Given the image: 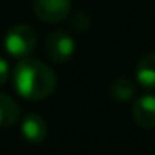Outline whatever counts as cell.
<instances>
[{
  "label": "cell",
  "instance_id": "6da1fadb",
  "mask_svg": "<svg viewBox=\"0 0 155 155\" xmlns=\"http://www.w3.org/2000/svg\"><path fill=\"white\" fill-rule=\"evenodd\" d=\"M14 87L27 100H44L57 88V75L44 62L24 57L14 68Z\"/></svg>",
  "mask_w": 155,
  "mask_h": 155
},
{
  "label": "cell",
  "instance_id": "7a4b0ae2",
  "mask_svg": "<svg viewBox=\"0 0 155 155\" xmlns=\"http://www.w3.org/2000/svg\"><path fill=\"white\" fill-rule=\"evenodd\" d=\"M4 45L8 55L24 58L34 52L37 45V34L28 25H14L4 37Z\"/></svg>",
  "mask_w": 155,
  "mask_h": 155
},
{
  "label": "cell",
  "instance_id": "3957f363",
  "mask_svg": "<svg viewBox=\"0 0 155 155\" xmlns=\"http://www.w3.org/2000/svg\"><path fill=\"white\" fill-rule=\"evenodd\" d=\"M47 55L57 64H65L70 60L75 52V40L65 30H55L47 37Z\"/></svg>",
  "mask_w": 155,
  "mask_h": 155
},
{
  "label": "cell",
  "instance_id": "277c9868",
  "mask_svg": "<svg viewBox=\"0 0 155 155\" xmlns=\"http://www.w3.org/2000/svg\"><path fill=\"white\" fill-rule=\"evenodd\" d=\"M70 0H32L34 12L47 24L64 22L70 14Z\"/></svg>",
  "mask_w": 155,
  "mask_h": 155
},
{
  "label": "cell",
  "instance_id": "5b68a950",
  "mask_svg": "<svg viewBox=\"0 0 155 155\" xmlns=\"http://www.w3.org/2000/svg\"><path fill=\"white\" fill-rule=\"evenodd\" d=\"M132 117L142 128L155 127V95H142L132 104Z\"/></svg>",
  "mask_w": 155,
  "mask_h": 155
},
{
  "label": "cell",
  "instance_id": "8992f818",
  "mask_svg": "<svg viewBox=\"0 0 155 155\" xmlns=\"http://www.w3.org/2000/svg\"><path fill=\"white\" fill-rule=\"evenodd\" d=\"M22 135L32 143H40L47 137V122L37 114H28L22 120Z\"/></svg>",
  "mask_w": 155,
  "mask_h": 155
},
{
  "label": "cell",
  "instance_id": "52a82bcc",
  "mask_svg": "<svg viewBox=\"0 0 155 155\" xmlns=\"http://www.w3.org/2000/svg\"><path fill=\"white\" fill-rule=\"evenodd\" d=\"M137 82L145 88H155V52L147 54L138 60L135 68Z\"/></svg>",
  "mask_w": 155,
  "mask_h": 155
},
{
  "label": "cell",
  "instance_id": "ba28073f",
  "mask_svg": "<svg viewBox=\"0 0 155 155\" xmlns=\"http://www.w3.org/2000/svg\"><path fill=\"white\" fill-rule=\"evenodd\" d=\"M20 118V107L7 94L0 92V127H12Z\"/></svg>",
  "mask_w": 155,
  "mask_h": 155
},
{
  "label": "cell",
  "instance_id": "9c48e42d",
  "mask_svg": "<svg viewBox=\"0 0 155 155\" xmlns=\"http://www.w3.org/2000/svg\"><path fill=\"white\" fill-rule=\"evenodd\" d=\"M110 95L118 102H127L135 95V84L128 77H118L110 85Z\"/></svg>",
  "mask_w": 155,
  "mask_h": 155
},
{
  "label": "cell",
  "instance_id": "30bf717a",
  "mask_svg": "<svg viewBox=\"0 0 155 155\" xmlns=\"http://www.w3.org/2000/svg\"><path fill=\"white\" fill-rule=\"evenodd\" d=\"M88 25H90V20H88V17L85 14H77L75 18L72 20V27L77 32H85L88 28Z\"/></svg>",
  "mask_w": 155,
  "mask_h": 155
},
{
  "label": "cell",
  "instance_id": "8fae6325",
  "mask_svg": "<svg viewBox=\"0 0 155 155\" xmlns=\"http://www.w3.org/2000/svg\"><path fill=\"white\" fill-rule=\"evenodd\" d=\"M8 78V64L0 57V85H4Z\"/></svg>",
  "mask_w": 155,
  "mask_h": 155
}]
</instances>
